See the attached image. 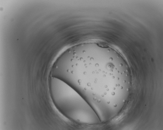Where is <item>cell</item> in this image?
<instances>
[{"instance_id":"cell-1","label":"cell","mask_w":163,"mask_h":130,"mask_svg":"<svg viewBox=\"0 0 163 130\" xmlns=\"http://www.w3.org/2000/svg\"><path fill=\"white\" fill-rule=\"evenodd\" d=\"M97 46H92L74 63L71 71V86L90 105L98 117L104 114V99L109 91L105 84L107 70L115 66L105 62L97 53Z\"/></svg>"},{"instance_id":"cell-2","label":"cell","mask_w":163,"mask_h":130,"mask_svg":"<svg viewBox=\"0 0 163 130\" xmlns=\"http://www.w3.org/2000/svg\"><path fill=\"white\" fill-rule=\"evenodd\" d=\"M50 89L56 107L66 117L78 124L94 125L101 123L89 104L74 88L63 81L52 77Z\"/></svg>"}]
</instances>
